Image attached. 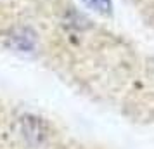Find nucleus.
Masks as SVG:
<instances>
[{"mask_svg":"<svg viewBox=\"0 0 154 149\" xmlns=\"http://www.w3.org/2000/svg\"><path fill=\"white\" fill-rule=\"evenodd\" d=\"M85 5L88 9H92V11H95V12H99V14H111L112 11V4L111 0H82Z\"/></svg>","mask_w":154,"mask_h":149,"instance_id":"obj_1","label":"nucleus"}]
</instances>
